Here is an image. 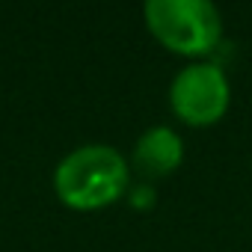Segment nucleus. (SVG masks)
I'll use <instances>...</instances> for the list:
<instances>
[{
	"label": "nucleus",
	"instance_id": "obj_4",
	"mask_svg": "<svg viewBox=\"0 0 252 252\" xmlns=\"http://www.w3.org/2000/svg\"><path fill=\"white\" fill-rule=\"evenodd\" d=\"M184 160V140L172 125H152L146 128L131 152V172L140 181H158L172 175Z\"/></svg>",
	"mask_w": 252,
	"mask_h": 252
},
{
	"label": "nucleus",
	"instance_id": "obj_2",
	"mask_svg": "<svg viewBox=\"0 0 252 252\" xmlns=\"http://www.w3.org/2000/svg\"><path fill=\"white\" fill-rule=\"evenodd\" d=\"M143 18L166 51L190 63L211 60L222 42V15L211 0H146Z\"/></svg>",
	"mask_w": 252,
	"mask_h": 252
},
{
	"label": "nucleus",
	"instance_id": "obj_3",
	"mask_svg": "<svg viewBox=\"0 0 252 252\" xmlns=\"http://www.w3.org/2000/svg\"><path fill=\"white\" fill-rule=\"evenodd\" d=\"M231 104V83L220 63L196 60L187 63L169 83V107L175 119L190 128L217 125Z\"/></svg>",
	"mask_w": 252,
	"mask_h": 252
},
{
	"label": "nucleus",
	"instance_id": "obj_5",
	"mask_svg": "<svg viewBox=\"0 0 252 252\" xmlns=\"http://www.w3.org/2000/svg\"><path fill=\"white\" fill-rule=\"evenodd\" d=\"M125 199H128V205L134 211H152L158 205V190L152 181H134L128 187V193H125Z\"/></svg>",
	"mask_w": 252,
	"mask_h": 252
},
{
	"label": "nucleus",
	"instance_id": "obj_1",
	"mask_svg": "<svg viewBox=\"0 0 252 252\" xmlns=\"http://www.w3.org/2000/svg\"><path fill=\"white\" fill-rule=\"evenodd\" d=\"M131 184V160L107 143H83L54 166V193L71 211H101L125 199Z\"/></svg>",
	"mask_w": 252,
	"mask_h": 252
}]
</instances>
